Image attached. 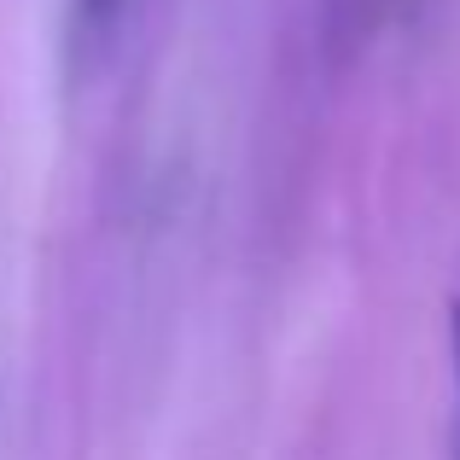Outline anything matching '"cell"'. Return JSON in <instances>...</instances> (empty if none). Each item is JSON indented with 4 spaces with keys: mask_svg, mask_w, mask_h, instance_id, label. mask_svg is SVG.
Here are the masks:
<instances>
[{
    "mask_svg": "<svg viewBox=\"0 0 460 460\" xmlns=\"http://www.w3.org/2000/svg\"><path fill=\"white\" fill-rule=\"evenodd\" d=\"M449 344H455V379H460V304L449 309Z\"/></svg>",
    "mask_w": 460,
    "mask_h": 460,
    "instance_id": "obj_1",
    "label": "cell"
},
{
    "mask_svg": "<svg viewBox=\"0 0 460 460\" xmlns=\"http://www.w3.org/2000/svg\"><path fill=\"white\" fill-rule=\"evenodd\" d=\"M111 6H117V0H82V12H88V18H111Z\"/></svg>",
    "mask_w": 460,
    "mask_h": 460,
    "instance_id": "obj_2",
    "label": "cell"
}]
</instances>
